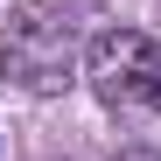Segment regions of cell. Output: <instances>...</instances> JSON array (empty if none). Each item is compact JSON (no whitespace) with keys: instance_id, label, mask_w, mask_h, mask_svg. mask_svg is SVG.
Wrapping results in <instances>:
<instances>
[{"instance_id":"cell-1","label":"cell","mask_w":161,"mask_h":161,"mask_svg":"<svg viewBox=\"0 0 161 161\" xmlns=\"http://www.w3.org/2000/svg\"><path fill=\"white\" fill-rule=\"evenodd\" d=\"M84 77H91V91L112 105V112L119 105L126 112H161V42L140 35V28H105L91 42Z\"/></svg>"},{"instance_id":"cell-2","label":"cell","mask_w":161,"mask_h":161,"mask_svg":"<svg viewBox=\"0 0 161 161\" xmlns=\"http://www.w3.org/2000/svg\"><path fill=\"white\" fill-rule=\"evenodd\" d=\"M133 161H161V154H133Z\"/></svg>"}]
</instances>
